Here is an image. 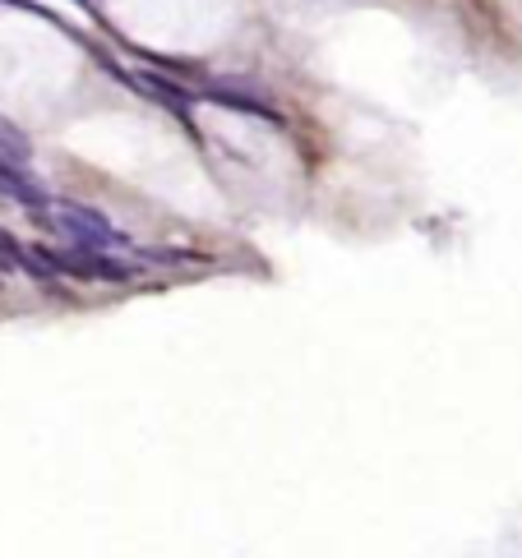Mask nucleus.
Masks as SVG:
<instances>
[{
  "label": "nucleus",
  "mask_w": 522,
  "mask_h": 558,
  "mask_svg": "<svg viewBox=\"0 0 522 558\" xmlns=\"http://www.w3.org/2000/svg\"><path fill=\"white\" fill-rule=\"evenodd\" d=\"M51 222L61 226L70 245H84V250H125V236L107 222L102 213L84 208V203H51Z\"/></svg>",
  "instance_id": "f257e3e1"
},
{
  "label": "nucleus",
  "mask_w": 522,
  "mask_h": 558,
  "mask_svg": "<svg viewBox=\"0 0 522 558\" xmlns=\"http://www.w3.org/2000/svg\"><path fill=\"white\" fill-rule=\"evenodd\" d=\"M0 194H10V199L28 203V208H51L47 194L37 190L33 180L19 171V162H10V157H0Z\"/></svg>",
  "instance_id": "f03ea898"
},
{
  "label": "nucleus",
  "mask_w": 522,
  "mask_h": 558,
  "mask_svg": "<svg viewBox=\"0 0 522 558\" xmlns=\"http://www.w3.org/2000/svg\"><path fill=\"white\" fill-rule=\"evenodd\" d=\"M0 157H10V162H28V139L19 130H10L5 120H0Z\"/></svg>",
  "instance_id": "7ed1b4c3"
},
{
  "label": "nucleus",
  "mask_w": 522,
  "mask_h": 558,
  "mask_svg": "<svg viewBox=\"0 0 522 558\" xmlns=\"http://www.w3.org/2000/svg\"><path fill=\"white\" fill-rule=\"evenodd\" d=\"M24 250H28V245H19L10 231H0V273H14V268H24Z\"/></svg>",
  "instance_id": "20e7f679"
}]
</instances>
